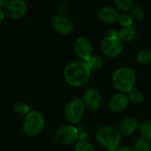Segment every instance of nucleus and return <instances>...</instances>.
I'll return each instance as SVG.
<instances>
[{"label":"nucleus","mask_w":151,"mask_h":151,"mask_svg":"<svg viewBox=\"0 0 151 151\" xmlns=\"http://www.w3.org/2000/svg\"><path fill=\"white\" fill-rule=\"evenodd\" d=\"M134 151H151V144L150 142L139 138L134 143Z\"/></svg>","instance_id":"4be33fe9"},{"label":"nucleus","mask_w":151,"mask_h":151,"mask_svg":"<svg viewBox=\"0 0 151 151\" xmlns=\"http://www.w3.org/2000/svg\"><path fill=\"white\" fill-rule=\"evenodd\" d=\"M114 4L117 9L123 12H130L134 6L133 0H115Z\"/></svg>","instance_id":"412c9836"},{"label":"nucleus","mask_w":151,"mask_h":151,"mask_svg":"<svg viewBox=\"0 0 151 151\" xmlns=\"http://www.w3.org/2000/svg\"><path fill=\"white\" fill-rule=\"evenodd\" d=\"M139 133L141 135V138L151 142V120H147L142 123L141 126H139Z\"/></svg>","instance_id":"a211bd4d"},{"label":"nucleus","mask_w":151,"mask_h":151,"mask_svg":"<svg viewBox=\"0 0 151 151\" xmlns=\"http://www.w3.org/2000/svg\"><path fill=\"white\" fill-rule=\"evenodd\" d=\"M129 15L131 16L133 20L142 21L145 18V12H144V10L141 6L134 5L133 7V9L130 11V14Z\"/></svg>","instance_id":"5701e85b"},{"label":"nucleus","mask_w":151,"mask_h":151,"mask_svg":"<svg viewBox=\"0 0 151 151\" xmlns=\"http://www.w3.org/2000/svg\"><path fill=\"white\" fill-rule=\"evenodd\" d=\"M80 130L73 125L59 127L55 133V142L62 146H68L79 141Z\"/></svg>","instance_id":"423d86ee"},{"label":"nucleus","mask_w":151,"mask_h":151,"mask_svg":"<svg viewBox=\"0 0 151 151\" xmlns=\"http://www.w3.org/2000/svg\"><path fill=\"white\" fill-rule=\"evenodd\" d=\"M119 12L115 6L105 5L102 7L98 12V18L101 21L104 23H114L118 21L119 17Z\"/></svg>","instance_id":"ddd939ff"},{"label":"nucleus","mask_w":151,"mask_h":151,"mask_svg":"<svg viewBox=\"0 0 151 151\" xmlns=\"http://www.w3.org/2000/svg\"><path fill=\"white\" fill-rule=\"evenodd\" d=\"M53 30L60 35H69L73 31V21L63 14H55L50 21Z\"/></svg>","instance_id":"1a4fd4ad"},{"label":"nucleus","mask_w":151,"mask_h":151,"mask_svg":"<svg viewBox=\"0 0 151 151\" xmlns=\"http://www.w3.org/2000/svg\"><path fill=\"white\" fill-rule=\"evenodd\" d=\"M12 111H13V112L16 115H18V116H24L25 117L31 110L29 108V105L27 103L19 101V102H16L13 104Z\"/></svg>","instance_id":"6ab92c4d"},{"label":"nucleus","mask_w":151,"mask_h":151,"mask_svg":"<svg viewBox=\"0 0 151 151\" xmlns=\"http://www.w3.org/2000/svg\"><path fill=\"white\" fill-rule=\"evenodd\" d=\"M89 69L92 71H98L100 70L104 65V59L102 56L99 55H92L89 60L87 62Z\"/></svg>","instance_id":"dca6fc26"},{"label":"nucleus","mask_w":151,"mask_h":151,"mask_svg":"<svg viewBox=\"0 0 151 151\" xmlns=\"http://www.w3.org/2000/svg\"><path fill=\"white\" fill-rule=\"evenodd\" d=\"M118 21L122 26V27L133 26V22H134L133 19L131 18V16L129 14H120Z\"/></svg>","instance_id":"393cba45"},{"label":"nucleus","mask_w":151,"mask_h":151,"mask_svg":"<svg viewBox=\"0 0 151 151\" xmlns=\"http://www.w3.org/2000/svg\"><path fill=\"white\" fill-rule=\"evenodd\" d=\"M57 11L58 14H63L65 15V13L67 11V5L65 2H59L57 5Z\"/></svg>","instance_id":"a878e982"},{"label":"nucleus","mask_w":151,"mask_h":151,"mask_svg":"<svg viewBox=\"0 0 151 151\" xmlns=\"http://www.w3.org/2000/svg\"><path fill=\"white\" fill-rule=\"evenodd\" d=\"M139 129V122L135 118L127 117L121 120L119 125V131L120 134L130 136Z\"/></svg>","instance_id":"4468645a"},{"label":"nucleus","mask_w":151,"mask_h":151,"mask_svg":"<svg viewBox=\"0 0 151 151\" xmlns=\"http://www.w3.org/2000/svg\"><path fill=\"white\" fill-rule=\"evenodd\" d=\"M99 48L104 56L111 58H115L122 53L124 45L119 38L107 35L101 40Z\"/></svg>","instance_id":"0eeeda50"},{"label":"nucleus","mask_w":151,"mask_h":151,"mask_svg":"<svg viewBox=\"0 0 151 151\" xmlns=\"http://www.w3.org/2000/svg\"><path fill=\"white\" fill-rule=\"evenodd\" d=\"M136 60L142 65H149L151 63L150 50H147V49L141 50L136 55Z\"/></svg>","instance_id":"aec40b11"},{"label":"nucleus","mask_w":151,"mask_h":151,"mask_svg":"<svg viewBox=\"0 0 151 151\" xmlns=\"http://www.w3.org/2000/svg\"><path fill=\"white\" fill-rule=\"evenodd\" d=\"M6 3H7V1H5V0H0V9H4Z\"/></svg>","instance_id":"c85d7f7f"},{"label":"nucleus","mask_w":151,"mask_h":151,"mask_svg":"<svg viewBox=\"0 0 151 151\" xmlns=\"http://www.w3.org/2000/svg\"><path fill=\"white\" fill-rule=\"evenodd\" d=\"M91 76V70L88 64L81 60L69 63L64 69V77L68 85L80 88L88 82Z\"/></svg>","instance_id":"f257e3e1"},{"label":"nucleus","mask_w":151,"mask_h":151,"mask_svg":"<svg viewBox=\"0 0 151 151\" xmlns=\"http://www.w3.org/2000/svg\"><path fill=\"white\" fill-rule=\"evenodd\" d=\"M45 120L42 114L37 111H30L24 118L23 132L28 137L38 135L44 127Z\"/></svg>","instance_id":"20e7f679"},{"label":"nucleus","mask_w":151,"mask_h":151,"mask_svg":"<svg viewBox=\"0 0 151 151\" xmlns=\"http://www.w3.org/2000/svg\"><path fill=\"white\" fill-rule=\"evenodd\" d=\"M127 97H128V100L129 102L134 104H140L143 102L144 100V95L143 93L138 89V88H133L131 91H129L127 94Z\"/></svg>","instance_id":"f3484780"},{"label":"nucleus","mask_w":151,"mask_h":151,"mask_svg":"<svg viewBox=\"0 0 151 151\" xmlns=\"http://www.w3.org/2000/svg\"><path fill=\"white\" fill-rule=\"evenodd\" d=\"M137 36V29L133 25L130 27H122L119 30V38L122 42H129L134 40Z\"/></svg>","instance_id":"2eb2a0df"},{"label":"nucleus","mask_w":151,"mask_h":151,"mask_svg":"<svg viewBox=\"0 0 151 151\" xmlns=\"http://www.w3.org/2000/svg\"><path fill=\"white\" fill-rule=\"evenodd\" d=\"M111 82L115 89L120 93L127 94L136 84V74L134 71L128 66L117 68L112 74Z\"/></svg>","instance_id":"f03ea898"},{"label":"nucleus","mask_w":151,"mask_h":151,"mask_svg":"<svg viewBox=\"0 0 151 151\" xmlns=\"http://www.w3.org/2000/svg\"><path fill=\"white\" fill-rule=\"evenodd\" d=\"M4 11L5 14L12 19H20L26 15L27 4L23 0H10L7 1Z\"/></svg>","instance_id":"9d476101"},{"label":"nucleus","mask_w":151,"mask_h":151,"mask_svg":"<svg viewBox=\"0 0 151 151\" xmlns=\"http://www.w3.org/2000/svg\"><path fill=\"white\" fill-rule=\"evenodd\" d=\"M96 137L97 142L107 150L115 151L119 148L121 142V134L114 127L103 126L96 131Z\"/></svg>","instance_id":"7ed1b4c3"},{"label":"nucleus","mask_w":151,"mask_h":151,"mask_svg":"<svg viewBox=\"0 0 151 151\" xmlns=\"http://www.w3.org/2000/svg\"><path fill=\"white\" fill-rule=\"evenodd\" d=\"M74 151H96V149L88 141H78L75 144Z\"/></svg>","instance_id":"b1692460"},{"label":"nucleus","mask_w":151,"mask_h":151,"mask_svg":"<svg viewBox=\"0 0 151 151\" xmlns=\"http://www.w3.org/2000/svg\"><path fill=\"white\" fill-rule=\"evenodd\" d=\"M129 103L127 94L118 92L111 97L109 101V109L114 113H119L128 107Z\"/></svg>","instance_id":"f8f14e48"},{"label":"nucleus","mask_w":151,"mask_h":151,"mask_svg":"<svg viewBox=\"0 0 151 151\" xmlns=\"http://www.w3.org/2000/svg\"><path fill=\"white\" fill-rule=\"evenodd\" d=\"M106 151H112V150H106Z\"/></svg>","instance_id":"c756f323"},{"label":"nucleus","mask_w":151,"mask_h":151,"mask_svg":"<svg viewBox=\"0 0 151 151\" xmlns=\"http://www.w3.org/2000/svg\"><path fill=\"white\" fill-rule=\"evenodd\" d=\"M5 17V12L4 11V9H0V24L4 21Z\"/></svg>","instance_id":"cd10ccee"},{"label":"nucleus","mask_w":151,"mask_h":151,"mask_svg":"<svg viewBox=\"0 0 151 151\" xmlns=\"http://www.w3.org/2000/svg\"><path fill=\"white\" fill-rule=\"evenodd\" d=\"M150 51H151V48H150Z\"/></svg>","instance_id":"7c9ffc66"},{"label":"nucleus","mask_w":151,"mask_h":151,"mask_svg":"<svg viewBox=\"0 0 151 151\" xmlns=\"http://www.w3.org/2000/svg\"><path fill=\"white\" fill-rule=\"evenodd\" d=\"M82 101L85 107L93 111H97L102 105V96L95 88L87 89L83 94Z\"/></svg>","instance_id":"9b49d317"},{"label":"nucleus","mask_w":151,"mask_h":151,"mask_svg":"<svg viewBox=\"0 0 151 151\" xmlns=\"http://www.w3.org/2000/svg\"><path fill=\"white\" fill-rule=\"evenodd\" d=\"M85 110L86 107L83 104L82 99L73 98L70 100L65 105L64 115L70 125L75 126L82 120L85 114Z\"/></svg>","instance_id":"39448f33"},{"label":"nucleus","mask_w":151,"mask_h":151,"mask_svg":"<svg viewBox=\"0 0 151 151\" xmlns=\"http://www.w3.org/2000/svg\"><path fill=\"white\" fill-rule=\"evenodd\" d=\"M115 151H134V150L131 149L130 147L124 146V147H119V148H118Z\"/></svg>","instance_id":"bb28decb"},{"label":"nucleus","mask_w":151,"mask_h":151,"mask_svg":"<svg viewBox=\"0 0 151 151\" xmlns=\"http://www.w3.org/2000/svg\"><path fill=\"white\" fill-rule=\"evenodd\" d=\"M73 50L80 60L88 62L92 57L93 45L89 39L84 36L78 37L73 43Z\"/></svg>","instance_id":"6e6552de"}]
</instances>
